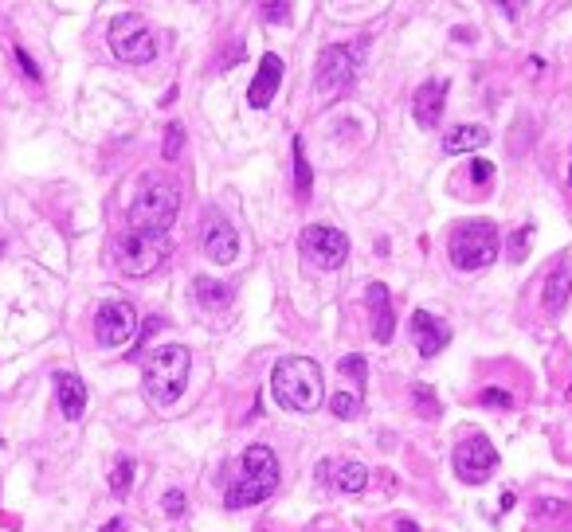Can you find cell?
Wrapping results in <instances>:
<instances>
[{
    "instance_id": "1",
    "label": "cell",
    "mask_w": 572,
    "mask_h": 532,
    "mask_svg": "<svg viewBox=\"0 0 572 532\" xmlns=\"http://www.w3.org/2000/svg\"><path fill=\"white\" fill-rule=\"evenodd\" d=\"M271 396L279 399L286 411H318L326 399V380L318 360L310 356H286L271 372Z\"/></svg>"
},
{
    "instance_id": "2",
    "label": "cell",
    "mask_w": 572,
    "mask_h": 532,
    "mask_svg": "<svg viewBox=\"0 0 572 532\" xmlns=\"http://www.w3.org/2000/svg\"><path fill=\"white\" fill-rule=\"evenodd\" d=\"M279 489V458L275 450L263 443H251L239 458V474L236 482L224 493V505L228 509H251L259 501H267L271 493Z\"/></svg>"
},
{
    "instance_id": "3",
    "label": "cell",
    "mask_w": 572,
    "mask_h": 532,
    "mask_svg": "<svg viewBox=\"0 0 572 532\" xmlns=\"http://www.w3.org/2000/svg\"><path fill=\"white\" fill-rule=\"evenodd\" d=\"M192 372V353L185 345H161L142 360V388L157 407H173L185 396Z\"/></svg>"
},
{
    "instance_id": "4",
    "label": "cell",
    "mask_w": 572,
    "mask_h": 532,
    "mask_svg": "<svg viewBox=\"0 0 572 532\" xmlns=\"http://www.w3.org/2000/svg\"><path fill=\"white\" fill-rule=\"evenodd\" d=\"M181 216V184L173 177H149L138 184V196L130 204V231H161L169 235V227Z\"/></svg>"
},
{
    "instance_id": "5",
    "label": "cell",
    "mask_w": 572,
    "mask_h": 532,
    "mask_svg": "<svg viewBox=\"0 0 572 532\" xmlns=\"http://www.w3.org/2000/svg\"><path fill=\"white\" fill-rule=\"evenodd\" d=\"M447 259L459 270H486L498 259V227L490 220H463L451 227Z\"/></svg>"
},
{
    "instance_id": "6",
    "label": "cell",
    "mask_w": 572,
    "mask_h": 532,
    "mask_svg": "<svg viewBox=\"0 0 572 532\" xmlns=\"http://www.w3.org/2000/svg\"><path fill=\"white\" fill-rule=\"evenodd\" d=\"M169 255H173V239L161 231H126L114 243V263L130 278H145V274L161 270L169 263Z\"/></svg>"
},
{
    "instance_id": "7",
    "label": "cell",
    "mask_w": 572,
    "mask_h": 532,
    "mask_svg": "<svg viewBox=\"0 0 572 532\" xmlns=\"http://www.w3.org/2000/svg\"><path fill=\"white\" fill-rule=\"evenodd\" d=\"M106 44L122 63H134V67L157 59V36H153V28L145 24V16H138V12L114 16L110 28H106Z\"/></svg>"
},
{
    "instance_id": "8",
    "label": "cell",
    "mask_w": 572,
    "mask_h": 532,
    "mask_svg": "<svg viewBox=\"0 0 572 532\" xmlns=\"http://www.w3.org/2000/svg\"><path fill=\"white\" fill-rule=\"evenodd\" d=\"M361 44H330L318 55V75H314V90L318 98H337L353 87L357 79V67H361Z\"/></svg>"
},
{
    "instance_id": "9",
    "label": "cell",
    "mask_w": 572,
    "mask_h": 532,
    "mask_svg": "<svg viewBox=\"0 0 572 532\" xmlns=\"http://www.w3.org/2000/svg\"><path fill=\"white\" fill-rule=\"evenodd\" d=\"M451 462H455L459 482H467V486H482V482L498 470V450H494V443H490L486 435H467L463 443L455 446Z\"/></svg>"
},
{
    "instance_id": "10",
    "label": "cell",
    "mask_w": 572,
    "mask_h": 532,
    "mask_svg": "<svg viewBox=\"0 0 572 532\" xmlns=\"http://www.w3.org/2000/svg\"><path fill=\"white\" fill-rule=\"evenodd\" d=\"M138 337V317H134V306L130 302H102L95 313V341L102 349H122L126 341Z\"/></svg>"
},
{
    "instance_id": "11",
    "label": "cell",
    "mask_w": 572,
    "mask_h": 532,
    "mask_svg": "<svg viewBox=\"0 0 572 532\" xmlns=\"http://www.w3.org/2000/svg\"><path fill=\"white\" fill-rule=\"evenodd\" d=\"M302 255L318 270H337V266L349 259V239L345 231L337 227H326V223H310L302 231Z\"/></svg>"
},
{
    "instance_id": "12",
    "label": "cell",
    "mask_w": 572,
    "mask_h": 532,
    "mask_svg": "<svg viewBox=\"0 0 572 532\" xmlns=\"http://www.w3.org/2000/svg\"><path fill=\"white\" fill-rule=\"evenodd\" d=\"M200 247H204V255L212 259V263L228 266L236 263L239 255V235L236 227H232V220H224V212H208L204 216V223H200Z\"/></svg>"
},
{
    "instance_id": "13",
    "label": "cell",
    "mask_w": 572,
    "mask_h": 532,
    "mask_svg": "<svg viewBox=\"0 0 572 532\" xmlns=\"http://www.w3.org/2000/svg\"><path fill=\"white\" fill-rule=\"evenodd\" d=\"M412 341H416V349L420 356H439L447 345H451V325H443L435 313L428 310H416L412 313Z\"/></svg>"
},
{
    "instance_id": "14",
    "label": "cell",
    "mask_w": 572,
    "mask_h": 532,
    "mask_svg": "<svg viewBox=\"0 0 572 532\" xmlns=\"http://www.w3.org/2000/svg\"><path fill=\"white\" fill-rule=\"evenodd\" d=\"M279 83H283V59H279L275 51H267L263 63H259V71H255V83L247 87L251 110H267L271 98H275V90H279Z\"/></svg>"
},
{
    "instance_id": "15",
    "label": "cell",
    "mask_w": 572,
    "mask_h": 532,
    "mask_svg": "<svg viewBox=\"0 0 572 532\" xmlns=\"http://www.w3.org/2000/svg\"><path fill=\"white\" fill-rule=\"evenodd\" d=\"M365 306H369V317H373V341L388 345L392 333H396V313H392V294H388L384 282H369Z\"/></svg>"
},
{
    "instance_id": "16",
    "label": "cell",
    "mask_w": 572,
    "mask_h": 532,
    "mask_svg": "<svg viewBox=\"0 0 572 532\" xmlns=\"http://www.w3.org/2000/svg\"><path fill=\"white\" fill-rule=\"evenodd\" d=\"M318 478L330 482L337 493H361L369 482V470L357 462V458H334V462H322L318 466Z\"/></svg>"
},
{
    "instance_id": "17",
    "label": "cell",
    "mask_w": 572,
    "mask_h": 532,
    "mask_svg": "<svg viewBox=\"0 0 572 532\" xmlns=\"http://www.w3.org/2000/svg\"><path fill=\"white\" fill-rule=\"evenodd\" d=\"M443 102H447V83H443V79H431V83H424V87L416 90L412 110H416V122H420L424 130H435V126H439Z\"/></svg>"
},
{
    "instance_id": "18",
    "label": "cell",
    "mask_w": 572,
    "mask_h": 532,
    "mask_svg": "<svg viewBox=\"0 0 572 532\" xmlns=\"http://www.w3.org/2000/svg\"><path fill=\"white\" fill-rule=\"evenodd\" d=\"M55 396H59V411L75 423L87 411V384L75 372H55Z\"/></svg>"
},
{
    "instance_id": "19",
    "label": "cell",
    "mask_w": 572,
    "mask_h": 532,
    "mask_svg": "<svg viewBox=\"0 0 572 532\" xmlns=\"http://www.w3.org/2000/svg\"><path fill=\"white\" fill-rule=\"evenodd\" d=\"M569 298H572V270L557 266V270L545 278V286H541V302H545V310L557 317V313L565 310Z\"/></svg>"
},
{
    "instance_id": "20",
    "label": "cell",
    "mask_w": 572,
    "mask_h": 532,
    "mask_svg": "<svg viewBox=\"0 0 572 532\" xmlns=\"http://www.w3.org/2000/svg\"><path fill=\"white\" fill-rule=\"evenodd\" d=\"M490 141V133L482 130V126H455V130L443 137V149L447 153H475Z\"/></svg>"
},
{
    "instance_id": "21",
    "label": "cell",
    "mask_w": 572,
    "mask_h": 532,
    "mask_svg": "<svg viewBox=\"0 0 572 532\" xmlns=\"http://www.w3.org/2000/svg\"><path fill=\"white\" fill-rule=\"evenodd\" d=\"M192 294H196V302L208 306V310H220V306L232 302V290H228L224 282H216V278H192Z\"/></svg>"
},
{
    "instance_id": "22",
    "label": "cell",
    "mask_w": 572,
    "mask_h": 532,
    "mask_svg": "<svg viewBox=\"0 0 572 532\" xmlns=\"http://www.w3.org/2000/svg\"><path fill=\"white\" fill-rule=\"evenodd\" d=\"M290 161H294V192L306 200V196H310V188H314V173H310V161H306V145H302V137H294V141H290Z\"/></svg>"
},
{
    "instance_id": "23",
    "label": "cell",
    "mask_w": 572,
    "mask_h": 532,
    "mask_svg": "<svg viewBox=\"0 0 572 532\" xmlns=\"http://www.w3.org/2000/svg\"><path fill=\"white\" fill-rule=\"evenodd\" d=\"M130 482H134V458H118L114 470H110V489H114L118 497H126V493H130Z\"/></svg>"
},
{
    "instance_id": "24",
    "label": "cell",
    "mask_w": 572,
    "mask_h": 532,
    "mask_svg": "<svg viewBox=\"0 0 572 532\" xmlns=\"http://www.w3.org/2000/svg\"><path fill=\"white\" fill-rule=\"evenodd\" d=\"M181 149H185V126H181V122H173V126L165 130L161 157H165V161H177V157H181Z\"/></svg>"
},
{
    "instance_id": "25",
    "label": "cell",
    "mask_w": 572,
    "mask_h": 532,
    "mask_svg": "<svg viewBox=\"0 0 572 532\" xmlns=\"http://www.w3.org/2000/svg\"><path fill=\"white\" fill-rule=\"evenodd\" d=\"M330 411H334L337 419H353V415L361 411V396H353V392H334V396H330Z\"/></svg>"
},
{
    "instance_id": "26",
    "label": "cell",
    "mask_w": 572,
    "mask_h": 532,
    "mask_svg": "<svg viewBox=\"0 0 572 532\" xmlns=\"http://www.w3.org/2000/svg\"><path fill=\"white\" fill-rule=\"evenodd\" d=\"M341 372H345V376H353V380H357V388H365V356H357V353L341 356Z\"/></svg>"
},
{
    "instance_id": "27",
    "label": "cell",
    "mask_w": 572,
    "mask_h": 532,
    "mask_svg": "<svg viewBox=\"0 0 572 532\" xmlns=\"http://www.w3.org/2000/svg\"><path fill=\"white\" fill-rule=\"evenodd\" d=\"M482 403H486V407H498V411H510V407H514V396H510V392H502V388H482Z\"/></svg>"
},
{
    "instance_id": "28",
    "label": "cell",
    "mask_w": 572,
    "mask_h": 532,
    "mask_svg": "<svg viewBox=\"0 0 572 532\" xmlns=\"http://www.w3.org/2000/svg\"><path fill=\"white\" fill-rule=\"evenodd\" d=\"M259 12H263V20H271V24H286L290 16H294V8L279 0V4H259Z\"/></svg>"
},
{
    "instance_id": "29",
    "label": "cell",
    "mask_w": 572,
    "mask_h": 532,
    "mask_svg": "<svg viewBox=\"0 0 572 532\" xmlns=\"http://www.w3.org/2000/svg\"><path fill=\"white\" fill-rule=\"evenodd\" d=\"M529 239H533V227L525 223L522 231L514 235V243H510V259H514V263H522L525 255H529Z\"/></svg>"
},
{
    "instance_id": "30",
    "label": "cell",
    "mask_w": 572,
    "mask_h": 532,
    "mask_svg": "<svg viewBox=\"0 0 572 532\" xmlns=\"http://www.w3.org/2000/svg\"><path fill=\"white\" fill-rule=\"evenodd\" d=\"M412 396H416V407H420L428 419H439V403H435V392H431V388H416Z\"/></svg>"
},
{
    "instance_id": "31",
    "label": "cell",
    "mask_w": 572,
    "mask_h": 532,
    "mask_svg": "<svg viewBox=\"0 0 572 532\" xmlns=\"http://www.w3.org/2000/svg\"><path fill=\"white\" fill-rule=\"evenodd\" d=\"M161 505H165V513H169L173 521H177V517H185V493H181V489H169Z\"/></svg>"
},
{
    "instance_id": "32",
    "label": "cell",
    "mask_w": 572,
    "mask_h": 532,
    "mask_svg": "<svg viewBox=\"0 0 572 532\" xmlns=\"http://www.w3.org/2000/svg\"><path fill=\"white\" fill-rule=\"evenodd\" d=\"M565 513H569L565 501H537V505H533V517H537V521H541V517H565Z\"/></svg>"
},
{
    "instance_id": "33",
    "label": "cell",
    "mask_w": 572,
    "mask_h": 532,
    "mask_svg": "<svg viewBox=\"0 0 572 532\" xmlns=\"http://www.w3.org/2000/svg\"><path fill=\"white\" fill-rule=\"evenodd\" d=\"M16 63H20V71H24V75H28L32 83H40V67L32 63V55H28L24 47H16Z\"/></svg>"
},
{
    "instance_id": "34",
    "label": "cell",
    "mask_w": 572,
    "mask_h": 532,
    "mask_svg": "<svg viewBox=\"0 0 572 532\" xmlns=\"http://www.w3.org/2000/svg\"><path fill=\"white\" fill-rule=\"evenodd\" d=\"M161 325H165L161 317H149V321H145V325H142V333H138V349H142L145 341H149V337H153V333H157ZM138 349H134V360H138Z\"/></svg>"
},
{
    "instance_id": "35",
    "label": "cell",
    "mask_w": 572,
    "mask_h": 532,
    "mask_svg": "<svg viewBox=\"0 0 572 532\" xmlns=\"http://www.w3.org/2000/svg\"><path fill=\"white\" fill-rule=\"evenodd\" d=\"M471 177H475L478 184H490V177H494V165H490V161H475V165H471Z\"/></svg>"
},
{
    "instance_id": "36",
    "label": "cell",
    "mask_w": 572,
    "mask_h": 532,
    "mask_svg": "<svg viewBox=\"0 0 572 532\" xmlns=\"http://www.w3.org/2000/svg\"><path fill=\"white\" fill-rule=\"evenodd\" d=\"M239 59H243V47H228V55H224V59H220V67H224V71H228V67H236Z\"/></svg>"
},
{
    "instance_id": "37",
    "label": "cell",
    "mask_w": 572,
    "mask_h": 532,
    "mask_svg": "<svg viewBox=\"0 0 572 532\" xmlns=\"http://www.w3.org/2000/svg\"><path fill=\"white\" fill-rule=\"evenodd\" d=\"M396 532H416V521H408V517H400V521H396Z\"/></svg>"
},
{
    "instance_id": "38",
    "label": "cell",
    "mask_w": 572,
    "mask_h": 532,
    "mask_svg": "<svg viewBox=\"0 0 572 532\" xmlns=\"http://www.w3.org/2000/svg\"><path fill=\"white\" fill-rule=\"evenodd\" d=\"M122 529H126V521H122V517H114V521H110L102 532H122Z\"/></svg>"
},
{
    "instance_id": "39",
    "label": "cell",
    "mask_w": 572,
    "mask_h": 532,
    "mask_svg": "<svg viewBox=\"0 0 572 532\" xmlns=\"http://www.w3.org/2000/svg\"><path fill=\"white\" fill-rule=\"evenodd\" d=\"M0 255H4V243H0Z\"/></svg>"
},
{
    "instance_id": "40",
    "label": "cell",
    "mask_w": 572,
    "mask_h": 532,
    "mask_svg": "<svg viewBox=\"0 0 572 532\" xmlns=\"http://www.w3.org/2000/svg\"><path fill=\"white\" fill-rule=\"evenodd\" d=\"M569 180H572V169H569Z\"/></svg>"
}]
</instances>
